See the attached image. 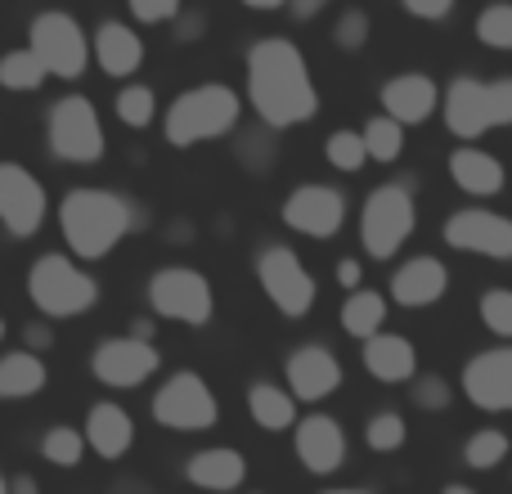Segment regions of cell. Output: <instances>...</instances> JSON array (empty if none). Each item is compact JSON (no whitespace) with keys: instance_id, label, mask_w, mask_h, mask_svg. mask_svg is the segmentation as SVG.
<instances>
[{"instance_id":"cell-24","label":"cell","mask_w":512,"mask_h":494,"mask_svg":"<svg viewBox=\"0 0 512 494\" xmlns=\"http://www.w3.org/2000/svg\"><path fill=\"white\" fill-rule=\"evenodd\" d=\"M360 355H364V369L373 373L378 382H414L418 378V351H414V342L409 337H400V333H373L369 342L360 346Z\"/></svg>"},{"instance_id":"cell-17","label":"cell","mask_w":512,"mask_h":494,"mask_svg":"<svg viewBox=\"0 0 512 494\" xmlns=\"http://www.w3.org/2000/svg\"><path fill=\"white\" fill-rule=\"evenodd\" d=\"M463 396L477 409L490 414H508L512 409V346H495V351H481L463 364Z\"/></svg>"},{"instance_id":"cell-47","label":"cell","mask_w":512,"mask_h":494,"mask_svg":"<svg viewBox=\"0 0 512 494\" xmlns=\"http://www.w3.org/2000/svg\"><path fill=\"white\" fill-rule=\"evenodd\" d=\"M243 5H248V9H261V14H265V9H283L288 0H243Z\"/></svg>"},{"instance_id":"cell-2","label":"cell","mask_w":512,"mask_h":494,"mask_svg":"<svg viewBox=\"0 0 512 494\" xmlns=\"http://www.w3.org/2000/svg\"><path fill=\"white\" fill-rule=\"evenodd\" d=\"M140 221L144 212H135V203L122 198L117 189L77 185L59 203V230L68 239L72 261H104V256H113Z\"/></svg>"},{"instance_id":"cell-22","label":"cell","mask_w":512,"mask_h":494,"mask_svg":"<svg viewBox=\"0 0 512 494\" xmlns=\"http://www.w3.org/2000/svg\"><path fill=\"white\" fill-rule=\"evenodd\" d=\"M81 436H86L90 454L117 463L135 445V423L117 400H95V405L86 409V427H81Z\"/></svg>"},{"instance_id":"cell-13","label":"cell","mask_w":512,"mask_h":494,"mask_svg":"<svg viewBox=\"0 0 512 494\" xmlns=\"http://www.w3.org/2000/svg\"><path fill=\"white\" fill-rule=\"evenodd\" d=\"M50 216V194L23 167V162H0V225L9 239H32Z\"/></svg>"},{"instance_id":"cell-28","label":"cell","mask_w":512,"mask_h":494,"mask_svg":"<svg viewBox=\"0 0 512 494\" xmlns=\"http://www.w3.org/2000/svg\"><path fill=\"white\" fill-rule=\"evenodd\" d=\"M342 328L355 337V342H369L373 333L387 328V297L373 288H355L351 297L342 301Z\"/></svg>"},{"instance_id":"cell-20","label":"cell","mask_w":512,"mask_h":494,"mask_svg":"<svg viewBox=\"0 0 512 494\" xmlns=\"http://www.w3.org/2000/svg\"><path fill=\"white\" fill-rule=\"evenodd\" d=\"M382 108H387L391 122L400 126H418L441 108V86H436L427 72H400L382 86Z\"/></svg>"},{"instance_id":"cell-23","label":"cell","mask_w":512,"mask_h":494,"mask_svg":"<svg viewBox=\"0 0 512 494\" xmlns=\"http://www.w3.org/2000/svg\"><path fill=\"white\" fill-rule=\"evenodd\" d=\"M189 486L207 490V494H230L248 481V459H243L234 445H212V450H198L185 463Z\"/></svg>"},{"instance_id":"cell-12","label":"cell","mask_w":512,"mask_h":494,"mask_svg":"<svg viewBox=\"0 0 512 494\" xmlns=\"http://www.w3.org/2000/svg\"><path fill=\"white\" fill-rule=\"evenodd\" d=\"M162 369V351L153 342L135 333H122V337H104V342L90 351V373L95 382L113 391H135Z\"/></svg>"},{"instance_id":"cell-25","label":"cell","mask_w":512,"mask_h":494,"mask_svg":"<svg viewBox=\"0 0 512 494\" xmlns=\"http://www.w3.org/2000/svg\"><path fill=\"white\" fill-rule=\"evenodd\" d=\"M450 180L463 189L468 198H495L504 189V162L495 153L477 149V144H459L450 153Z\"/></svg>"},{"instance_id":"cell-31","label":"cell","mask_w":512,"mask_h":494,"mask_svg":"<svg viewBox=\"0 0 512 494\" xmlns=\"http://www.w3.org/2000/svg\"><path fill=\"white\" fill-rule=\"evenodd\" d=\"M86 436H81V427H50V432L41 436V459L54 463V468H81V459H86Z\"/></svg>"},{"instance_id":"cell-1","label":"cell","mask_w":512,"mask_h":494,"mask_svg":"<svg viewBox=\"0 0 512 494\" xmlns=\"http://www.w3.org/2000/svg\"><path fill=\"white\" fill-rule=\"evenodd\" d=\"M248 99L270 131H288L319 113L310 63L288 36H261L248 50Z\"/></svg>"},{"instance_id":"cell-27","label":"cell","mask_w":512,"mask_h":494,"mask_svg":"<svg viewBox=\"0 0 512 494\" xmlns=\"http://www.w3.org/2000/svg\"><path fill=\"white\" fill-rule=\"evenodd\" d=\"M248 414L261 432H288V427H297V400H292V391L274 387V382H252Z\"/></svg>"},{"instance_id":"cell-38","label":"cell","mask_w":512,"mask_h":494,"mask_svg":"<svg viewBox=\"0 0 512 494\" xmlns=\"http://www.w3.org/2000/svg\"><path fill=\"white\" fill-rule=\"evenodd\" d=\"M409 396H414V405L418 409H450V400H454V391H450V382L445 378H436V373H423V378H414L409 382Z\"/></svg>"},{"instance_id":"cell-39","label":"cell","mask_w":512,"mask_h":494,"mask_svg":"<svg viewBox=\"0 0 512 494\" xmlns=\"http://www.w3.org/2000/svg\"><path fill=\"white\" fill-rule=\"evenodd\" d=\"M333 41L342 45V50H360V45L369 41V18H364V9H346V14L337 18Z\"/></svg>"},{"instance_id":"cell-18","label":"cell","mask_w":512,"mask_h":494,"mask_svg":"<svg viewBox=\"0 0 512 494\" xmlns=\"http://www.w3.org/2000/svg\"><path fill=\"white\" fill-rule=\"evenodd\" d=\"M292 450H297V463L315 477H328L346 463V432L333 414H310L292 427Z\"/></svg>"},{"instance_id":"cell-45","label":"cell","mask_w":512,"mask_h":494,"mask_svg":"<svg viewBox=\"0 0 512 494\" xmlns=\"http://www.w3.org/2000/svg\"><path fill=\"white\" fill-rule=\"evenodd\" d=\"M9 494H41V481L18 472V477H9Z\"/></svg>"},{"instance_id":"cell-33","label":"cell","mask_w":512,"mask_h":494,"mask_svg":"<svg viewBox=\"0 0 512 494\" xmlns=\"http://www.w3.org/2000/svg\"><path fill=\"white\" fill-rule=\"evenodd\" d=\"M113 113L122 126H131V131H144V126L158 117V95H153V86H122L113 99Z\"/></svg>"},{"instance_id":"cell-6","label":"cell","mask_w":512,"mask_h":494,"mask_svg":"<svg viewBox=\"0 0 512 494\" xmlns=\"http://www.w3.org/2000/svg\"><path fill=\"white\" fill-rule=\"evenodd\" d=\"M418 230V203L409 185H378L360 207V243L373 261H391Z\"/></svg>"},{"instance_id":"cell-21","label":"cell","mask_w":512,"mask_h":494,"mask_svg":"<svg viewBox=\"0 0 512 494\" xmlns=\"http://www.w3.org/2000/svg\"><path fill=\"white\" fill-rule=\"evenodd\" d=\"M90 59L104 68V77H135L144 63V41L140 32H135L131 23H117V18H104L99 23V32L90 36Z\"/></svg>"},{"instance_id":"cell-30","label":"cell","mask_w":512,"mask_h":494,"mask_svg":"<svg viewBox=\"0 0 512 494\" xmlns=\"http://www.w3.org/2000/svg\"><path fill=\"white\" fill-rule=\"evenodd\" d=\"M360 135H364V153H369L373 162H396L400 153H405V126L391 122L387 113L369 117V122L360 126Z\"/></svg>"},{"instance_id":"cell-49","label":"cell","mask_w":512,"mask_h":494,"mask_svg":"<svg viewBox=\"0 0 512 494\" xmlns=\"http://www.w3.org/2000/svg\"><path fill=\"white\" fill-rule=\"evenodd\" d=\"M324 494H369V490H324Z\"/></svg>"},{"instance_id":"cell-15","label":"cell","mask_w":512,"mask_h":494,"mask_svg":"<svg viewBox=\"0 0 512 494\" xmlns=\"http://www.w3.org/2000/svg\"><path fill=\"white\" fill-rule=\"evenodd\" d=\"M445 243L490 261H512V221L490 207H463L445 221Z\"/></svg>"},{"instance_id":"cell-16","label":"cell","mask_w":512,"mask_h":494,"mask_svg":"<svg viewBox=\"0 0 512 494\" xmlns=\"http://www.w3.org/2000/svg\"><path fill=\"white\" fill-rule=\"evenodd\" d=\"M342 360H337L328 346L310 342V346H297V351L283 360V382H288L292 400H306V405H319L328 400L337 387H342Z\"/></svg>"},{"instance_id":"cell-35","label":"cell","mask_w":512,"mask_h":494,"mask_svg":"<svg viewBox=\"0 0 512 494\" xmlns=\"http://www.w3.org/2000/svg\"><path fill=\"white\" fill-rule=\"evenodd\" d=\"M477 41L490 45V50H512V5L508 0H495L477 14Z\"/></svg>"},{"instance_id":"cell-40","label":"cell","mask_w":512,"mask_h":494,"mask_svg":"<svg viewBox=\"0 0 512 494\" xmlns=\"http://www.w3.org/2000/svg\"><path fill=\"white\" fill-rule=\"evenodd\" d=\"M126 5H131V14L140 23H171V18H180L185 0H126Z\"/></svg>"},{"instance_id":"cell-5","label":"cell","mask_w":512,"mask_h":494,"mask_svg":"<svg viewBox=\"0 0 512 494\" xmlns=\"http://www.w3.org/2000/svg\"><path fill=\"white\" fill-rule=\"evenodd\" d=\"M445 126L463 144L481 140L499 126H512V77H454L445 86Z\"/></svg>"},{"instance_id":"cell-19","label":"cell","mask_w":512,"mask_h":494,"mask_svg":"<svg viewBox=\"0 0 512 494\" xmlns=\"http://www.w3.org/2000/svg\"><path fill=\"white\" fill-rule=\"evenodd\" d=\"M450 292V270L436 256H409L396 274H391V301L405 310H423Z\"/></svg>"},{"instance_id":"cell-42","label":"cell","mask_w":512,"mask_h":494,"mask_svg":"<svg viewBox=\"0 0 512 494\" xmlns=\"http://www.w3.org/2000/svg\"><path fill=\"white\" fill-rule=\"evenodd\" d=\"M360 279H364V270H360V261H355V256H346V261H337V283H342L346 292H355V288H360Z\"/></svg>"},{"instance_id":"cell-46","label":"cell","mask_w":512,"mask_h":494,"mask_svg":"<svg viewBox=\"0 0 512 494\" xmlns=\"http://www.w3.org/2000/svg\"><path fill=\"white\" fill-rule=\"evenodd\" d=\"M180 23H185V27H180V36H198V32H203V14H185Z\"/></svg>"},{"instance_id":"cell-50","label":"cell","mask_w":512,"mask_h":494,"mask_svg":"<svg viewBox=\"0 0 512 494\" xmlns=\"http://www.w3.org/2000/svg\"><path fill=\"white\" fill-rule=\"evenodd\" d=\"M0 494H9V477H5V472H0Z\"/></svg>"},{"instance_id":"cell-36","label":"cell","mask_w":512,"mask_h":494,"mask_svg":"<svg viewBox=\"0 0 512 494\" xmlns=\"http://www.w3.org/2000/svg\"><path fill=\"white\" fill-rule=\"evenodd\" d=\"M324 158H328V167H337V171H360L364 162H369V153H364V135L360 131H333L324 140Z\"/></svg>"},{"instance_id":"cell-43","label":"cell","mask_w":512,"mask_h":494,"mask_svg":"<svg viewBox=\"0 0 512 494\" xmlns=\"http://www.w3.org/2000/svg\"><path fill=\"white\" fill-rule=\"evenodd\" d=\"M23 342H27V351H36V355H41L45 346L54 342V333H50V328H45V324H27V328H23Z\"/></svg>"},{"instance_id":"cell-51","label":"cell","mask_w":512,"mask_h":494,"mask_svg":"<svg viewBox=\"0 0 512 494\" xmlns=\"http://www.w3.org/2000/svg\"><path fill=\"white\" fill-rule=\"evenodd\" d=\"M5 333H9V324H5V319H0V342H5Z\"/></svg>"},{"instance_id":"cell-41","label":"cell","mask_w":512,"mask_h":494,"mask_svg":"<svg viewBox=\"0 0 512 494\" xmlns=\"http://www.w3.org/2000/svg\"><path fill=\"white\" fill-rule=\"evenodd\" d=\"M400 5L414 18H423V23H441V18L454 14V0H400Z\"/></svg>"},{"instance_id":"cell-10","label":"cell","mask_w":512,"mask_h":494,"mask_svg":"<svg viewBox=\"0 0 512 494\" xmlns=\"http://www.w3.org/2000/svg\"><path fill=\"white\" fill-rule=\"evenodd\" d=\"M256 283H261V292L270 297V306L283 319H306L315 310V297H319L315 274L306 270V261L292 247H283V243L265 247L256 256Z\"/></svg>"},{"instance_id":"cell-32","label":"cell","mask_w":512,"mask_h":494,"mask_svg":"<svg viewBox=\"0 0 512 494\" xmlns=\"http://www.w3.org/2000/svg\"><path fill=\"white\" fill-rule=\"evenodd\" d=\"M508 436L499 432V427H481V432L468 436V445H463V463H468L472 472H490L499 468V463L508 459Z\"/></svg>"},{"instance_id":"cell-29","label":"cell","mask_w":512,"mask_h":494,"mask_svg":"<svg viewBox=\"0 0 512 494\" xmlns=\"http://www.w3.org/2000/svg\"><path fill=\"white\" fill-rule=\"evenodd\" d=\"M0 86H5V90H18V95H32V90H41V86H45L41 59H36L27 45H18V50L0 54Z\"/></svg>"},{"instance_id":"cell-34","label":"cell","mask_w":512,"mask_h":494,"mask_svg":"<svg viewBox=\"0 0 512 494\" xmlns=\"http://www.w3.org/2000/svg\"><path fill=\"white\" fill-rule=\"evenodd\" d=\"M364 441H369L373 454H396L400 445L409 441V427H405V418H400L396 409H382V414L369 418V427H364Z\"/></svg>"},{"instance_id":"cell-7","label":"cell","mask_w":512,"mask_h":494,"mask_svg":"<svg viewBox=\"0 0 512 494\" xmlns=\"http://www.w3.org/2000/svg\"><path fill=\"white\" fill-rule=\"evenodd\" d=\"M45 140H50V153L59 162H72V167H95L108 153L104 140V122H99L95 104L86 95H63L59 104L45 117Z\"/></svg>"},{"instance_id":"cell-11","label":"cell","mask_w":512,"mask_h":494,"mask_svg":"<svg viewBox=\"0 0 512 494\" xmlns=\"http://www.w3.org/2000/svg\"><path fill=\"white\" fill-rule=\"evenodd\" d=\"M216 418H221V405H216L207 378L194 369L171 373L153 396V423L167 432H207L216 427Z\"/></svg>"},{"instance_id":"cell-26","label":"cell","mask_w":512,"mask_h":494,"mask_svg":"<svg viewBox=\"0 0 512 494\" xmlns=\"http://www.w3.org/2000/svg\"><path fill=\"white\" fill-rule=\"evenodd\" d=\"M50 369L36 351H5L0 355V400H32L45 391Z\"/></svg>"},{"instance_id":"cell-4","label":"cell","mask_w":512,"mask_h":494,"mask_svg":"<svg viewBox=\"0 0 512 494\" xmlns=\"http://www.w3.org/2000/svg\"><path fill=\"white\" fill-rule=\"evenodd\" d=\"M27 297L45 319H81L95 310L99 283L68 252H45L27 270Z\"/></svg>"},{"instance_id":"cell-37","label":"cell","mask_w":512,"mask_h":494,"mask_svg":"<svg viewBox=\"0 0 512 494\" xmlns=\"http://www.w3.org/2000/svg\"><path fill=\"white\" fill-rule=\"evenodd\" d=\"M481 324L495 337H512V288L481 292Z\"/></svg>"},{"instance_id":"cell-9","label":"cell","mask_w":512,"mask_h":494,"mask_svg":"<svg viewBox=\"0 0 512 494\" xmlns=\"http://www.w3.org/2000/svg\"><path fill=\"white\" fill-rule=\"evenodd\" d=\"M149 310L158 319H171V324L203 328L216 315V292L207 274L194 265H162L149 279Z\"/></svg>"},{"instance_id":"cell-14","label":"cell","mask_w":512,"mask_h":494,"mask_svg":"<svg viewBox=\"0 0 512 494\" xmlns=\"http://www.w3.org/2000/svg\"><path fill=\"white\" fill-rule=\"evenodd\" d=\"M283 225L306 239H333L346 225V194L333 185H297L283 198Z\"/></svg>"},{"instance_id":"cell-8","label":"cell","mask_w":512,"mask_h":494,"mask_svg":"<svg viewBox=\"0 0 512 494\" xmlns=\"http://www.w3.org/2000/svg\"><path fill=\"white\" fill-rule=\"evenodd\" d=\"M27 50L41 59L45 77L77 81L90 68V36L81 32V23L68 9H45L27 27Z\"/></svg>"},{"instance_id":"cell-3","label":"cell","mask_w":512,"mask_h":494,"mask_svg":"<svg viewBox=\"0 0 512 494\" xmlns=\"http://www.w3.org/2000/svg\"><path fill=\"white\" fill-rule=\"evenodd\" d=\"M239 117V90L225 86V81H203V86H189L185 95H176V104L162 117V135H167L171 149H194L207 140H225L239 126Z\"/></svg>"},{"instance_id":"cell-44","label":"cell","mask_w":512,"mask_h":494,"mask_svg":"<svg viewBox=\"0 0 512 494\" xmlns=\"http://www.w3.org/2000/svg\"><path fill=\"white\" fill-rule=\"evenodd\" d=\"M324 5H328V0H288V9H292V18H297V23H310V18H315Z\"/></svg>"},{"instance_id":"cell-48","label":"cell","mask_w":512,"mask_h":494,"mask_svg":"<svg viewBox=\"0 0 512 494\" xmlns=\"http://www.w3.org/2000/svg\"><path fill=\"white\" fill-rule=\"evenodd\" d=\"M441 494H477V490H472V486H463V481H454V486H445Z\"/></svg>"}]
</instances>
